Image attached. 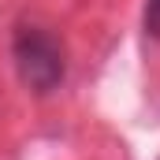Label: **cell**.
Returning a JSON list of instances; mask_svg holds the SVG:
<instances>
[{
    "label": "cell",
    "mask_w": 160,
    "mask_h": 160,
    "mask_svg": "<svg viewBox=\"0 0 160 160\" xmlns=\"http://www.w3.org/2000/svg\"><path fill=\"white\" fill-rule=\"evenodd\" d=\"M142 26L149 38L160 41V0H145V11H142Z\"/></svg>",
    "instance_id": "7a4b0ae2"
},
{
    "label": "cell",
    "mask_w": 160,
    "mask_h": 160,
    "mask_svg": "<svg viewBox=\"0 0 160 160\" xmlns=\"http://www.w3.org/2000/svg\"><path fill=\"white\" fill-rule=\"evenodd\" d=\"M11 60H15V71L19 82L26 89H34L38 97H48L52 89H60L67 78V60H63V45L52 30L45 26H19L15 38H11Z\"/></svg>",
    "instance_id": "6da1fadb"
}]
</instances>
